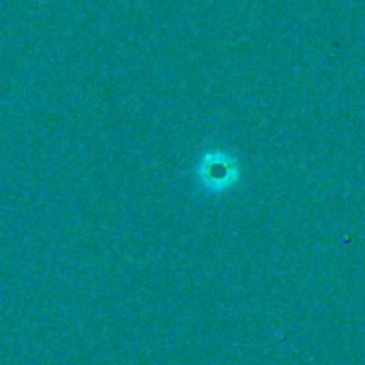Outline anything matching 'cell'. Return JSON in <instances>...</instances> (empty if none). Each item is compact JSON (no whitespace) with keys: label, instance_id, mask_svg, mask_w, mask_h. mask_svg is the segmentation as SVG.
<instances>
[{"label":"cell","instance_id":"6da1fadb","mask_svg":"<svg viewBox=\"0 0 365 365\" xmlns=\"http://www.w3.org/2000/svg\"><path fill=\"white\" fill-rule=\"evenodd\" d=\"M194 172L198 187H202L207 194H224L241 180L239 159L224 148L205 150Z\"/></svg>","mask_w":365,"mask_h":365}]
</instances>
